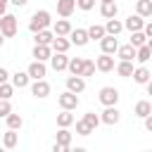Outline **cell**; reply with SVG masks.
<instances>
[{
	"mask_svg": "<svg viewBox=\"0 0 152 152\" xmlns=\"http://www.w3.org/2000/svg\"><path fill=\"white\" fill-rule=\"evenodd\" d=\"M50 12L48 10H38V12H33V17H31V21H28V31L31 33H38V31H43V28H48L50 26Z\"/></svg>",
	"mask_w": 152,
	"mask_h": 152,
	"instance_id": "1",
	"label": "cell"
},
{
	"mask_svg": "<svg viewBox=\"0 0 152 152\" xmlns=\"http://www.w3.org/2000/svg\"><path fill=\"white\" fill-rule=\"evenodd\" d=\"M0 33L5 36V38H12L14 33H17V17L14 14H2L0 17Z\"/></svg>",
	"mask_w": 152,
	"mask_h": 152,
	"instance_id": "2",
	"label": "cell"
},
{
	"mask_svg": "<svg viewBox=\"0 0 152 152\" xmlns=\"http://www.w3.org/2000/svg\"><path fill=\"white\" fill-rule=\"evenodd\" d=\"M97 100H100L104 107H109V104H116V102H119V90H116V88H112V86H104V88L100 90Z\"/></svg>",
	"mask_w": 152,
	"mask_h": 152,
	"instance_id": "3",
	"label": "cell"
},
{
	"mask_svg": "<svg viewBox=\"0 0 152 152\" xmlns=\"http://www.w3.org/2000/svg\"><path fill=\"white\" fill-rule=\"evenodd\" d=\"M119 119H121V112L116 109V104H109V107H104V112L100 114V121H102V124H107V126H114V124H119Z\"/></svg>",
	"mask_w": 152,
	"mask_h": 152,
	"instance_id": "4",
	"label": "cell"
},
{
	"mask_svg": "<svg viewBox=\"0 0 152 152\" xmlns=\"http://www.w3.org/2000/svg\"><path fill=\"white\" fill-rule=\"evenodd\" d=\"M57 102H59L62 109H76V107H78V95L71 93V90H64V93L57 97Z\"/></svg>",
	"mask_w": 152,
	"mask_h": 152,
	"instance_id": "5",
	"label": "cell"
},
{
	"mask_svg": "<svg viewBox=\"0 0 152 152\" xmlns=\"http://www.w3.org/2000/svg\"><path fill=\"white\" fill-rule=\"evenodd\" d=\"M69 40H71V45H78V48H83L90 38H88V28H71V33H69Z\"/></svg>",
	"mask_w": 152,
	"mask_h": 152,
	"instance_id": "6",
	"label": "cell"
},
{
	"mask_svg": "<svg viewBox=\"0 0 152 152\" xmlns=\"http://www.w3.org/2000/svg\"><path fill=\"white\" fill-rule=\"evenodd\" d=\"M66 90H71V93H83L86 90V81H83V76H78V74H71L69 78H66Z\"/></svg>",
	"mask_w": 152,
	"mask_h": 152,
	"instance_id": "7",
	"label": "cell"
},
{
	"mask_svg": "<svg viewBox=\"0 0 152 152\" xmlns=\"http://www.w3.org/2000/svg\"><path fill=\"white\" fill-rule=\"evenodd\" d=\"M31 93H33L36 97H40V100H43V97H48V95H50V83H48L45 78H36V81H33V86H31Z\"/></svg>",
	"mask_w": 152,
	"mask_h": 152,
	"instance_id": "8",
	"label": "cell"
},
{
	"mask_svg": "<svg viewBox=\"0 0 152 152\" xmlns=\"http://www.w3.org/2000/svg\"><path fill=\"white\" fill-rule=\"evenodd\" d=\"M142 26H145V17H140L138 12L131 14V17L124 21V28H128V31H142Z\"/></svg>",
	"mask_w": 152,
	"mask_h": 152,
	"instance_id": "9",
	"label": "cell"
},
{
	"mask_svg": "<svg viewBox=\"0 0 152 152\" xmlns=\"http://www.w3.org/2000/svg\"><path fill=\"white\" fill-rule=\"evenodd\" d=\"M50 64H52V69H55V71H64V69H66V64H69L66 52H55V55H50Z\"/></svg>",
	"mask_w": 152,
	"mask_h": 152,
	"instance_id": "10",
	"label": "cell"
},
{
	"mask_svg": "<svg viewBox=\"0 0 152 152\" xmlns=\"http://www.w3.org/2000/svg\"><path fill=\"white\" fill-rule=\"evenodd\" d=\"M95 69H100V71H104V74L112 71V69H114V57L107 55V52H102V55L95 59Z\"/></svg>",
	"mask_w": 152,
	"mask_h": 152,
	"instance_id": "11",
	"label": "cell"
},
{
	"mask_svg": "<svg viewBox=\"0 0 152 152\" xmlns=\"http://www.w3.org/2000/svg\"><path fill=\"white\" fill-rule=\"evenodd\" d=\"M26 71H28V76H31L33 81H36V78H43V76L48 74V69H45V62H40V59H36V62H31Z\"/></svg>",
	"mask_w": 152,
	"mask_h": 152,
	"instance_id": "12",
	"label": "cell"
},
{
	"mask_svg": "<svg viewBox=\"0 0 152 152\" xmlns=\"http://www.w3.org/2000/svg\"><path fill=\"white\" fill-rule=\"evenodd\" d=\"M74 10H76V0H57V14L59 17H71L74 14Z\"/></svg>",
	"mask_w": 152,
	"mask_h": 152,
	"instance_id": "13",
	"label": "cell"
},
{
	"mask_svg": "<svg viewBox=\"0 0 152 152\" xmlns=\"http://www.w3.org/2000/svg\"><path fill=\"white\" fill-rule=\"evenodd\" d=\"M100 45H102V52H107V55H114V52H116V48H119V40H116V36H109V33H104V38L100 40Z\"/></svg>",
	"mask_w": 152,
	"mask_h": 152,
	"instance_id": "14",
	"label": "cell"
},
{
	"mask_svg": "<svg viewBox=\"0 0 152 152\" xmlns=\"http://www.w3.org/2000/svg\"><path fill=\"white\" fill-rule=\"evenodd\" d=\"M131 76H133V81H135V83H140V86H145V83L152 78V74H150V69H147V66H138V69H133V74H131Z\"/></svg>",
	"mask_w": 152,
	"mask_h": 152,
	"instance_id": "15",
	"label": "cell"
},
{
	"mask_svg": "<svg viewBox=\"0 0 152 152\" xmlns=\"http://www.w3.org/2000/svg\"><path fill=\"white\" fill-rule=\"evenodd\" d=\"M69 45H71V40H66V36H55L52 43H50V48H52L55 52H66Z\"/></svg>",
	"mask_w": 152,
	"mask_h": 152,
	"instance_id": "16",
	"label": "cell"
},
{
	"mask_svg": "<svg viewBox=\"0 0 152 152\" xmlns=\"http://www.w3.org/2000/svg\"><path fill=\"white\" fill-rule=\"evenodd\" d=\"M116 12H119V7H116V2H114V0H109V2H102V5H100V14H102L104 19H112V17H116Z\"/></svg>",
	"mask_w": 152,
	"mask_h": 152,
	"instance_id": "17",
	"label": "cell"
},
{
	"mask_svg": "<svg viewBox=\"0 0 152 152\" xmlns=\"http://www.w3.org/2000/svg\"><path fill=\"white\" fill-rule=\"evenodd\" d=\"M74 121H76V119H74L71 109H62V114H57V126H59V128H69Z\"/></svg>",
	"mask_w": 152,
	"mask_h": 152,
	"instance_id": "18",
	"label": "cell"
},
{
	"mask_svg": "<svg viewBox=\"0 0 152 152\" xmlns=\"http://www.w3.org/2000/svg\"><path fill=\"white\" fill-rule=\"evenodd\" d=\"M52 33H55V36H69V33H71V24H69L66 19H59V21H55Z\"/></svg>",
	"mask_w": 152,
	"mask_h": 152,
	"instance_id": "19",
	"label": "cell"
},
{
	"mask_svg": "<svg viewBox=\"0 0 152 152\" xmlns=\"http://www.w3.org/2000/svg\"><path fill=\"white\" fill-rule=\"evenodd\" d=\"M104 31H107L109 36H119V33L124 31V24H121L119 19H114V17H112V19H107V24H104Z\"/></svg>",
	"mask_w": 152,
	"mask_h": 152,
	"instance_id": "20",
	"label": "cell"
},
{
	"mask_svg": "<svg viewBox=\"0 0 152 152\" xmlns=\"http://www.w3.org/2000/svg\"><path fill=\"white\" fill-rule=\"evenodd\" d=\"M50 55H52V48H50V45H38V43H36V48H33V57H36V59L45 62V59H50Z\"/></svg>",
	"mask_w": 152,
	"mask_h": 152,
	"instance_id": "21",
	"label": "cell"
},
{
	"mask_svg": "<svg viewBox=\"0 0 152 152\" xmlns=\"http://www.w3.org/2000/svg\"><path fill=\"white\" fill-rule=\"evenodd\" d=\"M116 74L124 76V78H128V76L133 74V59H121V62L116 64Z\"/></svg>",
	"mask_w": 152,
	"mask_h": 152,
	"instance_id": "22",
	"label": "cell"
},
{
	"mask_svg": "<svg viewBox=\"0 0 152 152\" xmlns=\"http://www.w3.org/2000/svg\"><path fill=\"white\" fill-rule=\"evenodd\" d=\"M28 81H31L28 71H17V74L12 76V86H14V88H26Z\"/></svg>",
	"mask_w": 152,
	"mask_h": 152,
	"instance_id": "23",
	"label": "cell"
},
{
	"mask_svg": "<svg viewBox=\"0 0 152 152\" xmlns=\"http://www.w3.org/2000/svg\"><path fill=\"white\" fill-rule=\"evenodd\" d=\"M17 142H19L17 131H14V128H7V133L2 135V145H5L7 150H12V147H17Z\"/></svg>",
	"mask_w": 152,
	"mask_h": 152,
	"instance_id": "24",
	"label": "cell"
},
{
	"mask_svg": "<svg viewBox=\"0 0 152 152\" xmlns=\"http://www.w3.org/2000/svg\"><path fill=\"white\" fill-rule=\"evenodd\" d=\"M116 55H119V59H135V48L128 43V45H119L116 48Z\"/></svg>",
	"mask_w": 152,
	"mask_h": 152,
	"instance_id": "25",
	"label": "cell"
},
{
	"mask_svg": "<svg viewBox=\"0 0 152 152\" xmlns=\"http://www.w3.org/2000/svg\"><path fill=\"white\" fill-rule=\"evenodd\" d=\"M135 12L140 17H152V0H138L135 2Z\"/></svg>",
	"mask_w": 152,
	"mask_h": 152,
	"instance_id": "26",
	"label": "cell"
},
{
	"mask_svg": "<svg viewBox=\"0 0 152 152\" xmlns=\"http://www.w3.org/2000/svg\"><path fill=\"white\" fill-rule=\"evenodd\" d=\"M36 36V43L38 45H50L52 43V38H55V33L52 31H48V28H43V31H38V33H33Z\"/></svg>",
	"mask_w": 152,
	"mask_h": 152,
	"instance_id": "27",
	"label": "cell"
},
{
	"mask_svg": "<svg viewBox=\"0 0 152 152\" xmlns=\"http://www.w3.org/2000/svg\"><path fill=\"white\" fill-rule=\"evenodd\" d=\"M147 114H152V104H150L147 100H140V102H135V116L145 119Z\"/></svg>",
	"mask_w": 152,
	"mask_h": 152,
	"instance_id": "28",
	"label": "cell"
},
{
	"mask_svg": "<svg viewBox=\"0 0 152 152\" xmlns=\"http://www.w3.org/2000/svg\"><path fill=\"white\" fill-rule=\"evenodd\" d=\"M104 33H107V31H104V26H100V24H93V26L88 28V38H90V40H102Z\"/></svg>",
	"mask_w": 152,
	"mask_h": 152,
	"instance_id": "29",
	"label": "cell"
},
{
	"mask_svg": "<svg viewBox=\"0 0 152 152\" xmlns=\"http://www.w3.org/2000/svg\"><path fill=\"white\" fill-rule=\"evenodd\" d=\"M5 121H7V128H14V131H19V128L24 126V119H21L19 114H12V112L5 116Z\"/></svg>",
	"mask_w": 152,
	"mask_h": 152,
	"instance_id": "30",
	"label": "cell"
},
{
	"mask_svg": "<svg viewBox=\"0 0 152 152\" xmlns=\"http://www.w3.org/2000/svg\"><path fill=\"white\" fill-rule=\"evenodd\" d=\"M145 43H147L145 31H131V45H133V48H140V45H145Z\"/></svg>",
	"mask_w": 152,
	"mask_h": 152,
	"instance_id": "31",
	"label": "cell"
},
{
	"mask_svg": "<svg viewBox=\"0 0 152 152\" xmlns=\"http://www.w3.org/2000/svg\"><path fill=\"white\" fill-rule=\"evenodd\" d=\"M150 57H152V52H150L147 43H145V45H140V48H135V59H138L140 64H145V62H147Z\"/></svg>",
	"mask_w": 152,
	"mask_h": 152,
	"instance_id": "32",
	"label": "cell"
},
{
	"mask_svg": "<svg viewBox=\"0 0 152 152\" xmlns=\"http://www.w3.org/2000/svg\"><path fill=\"white\" fill-rule=\"evenodd\" d=\"M66 69H69L71 74H78V76H81V69H83V57H71V59H69V64H66Z\"/></svg>",
	"mask_w": 152,
	"mask_h": 152,
	"instance_id": "33",
	"label": "cell"
},
{
	"mask_svg": "<svg viewBox=\"0 0 152 152\" xmlns=\"http://www.w3.org/2000/svg\"><path fill=\"white\" fill-rule=\"evenodd\" d=\"M57 142L69 150V145H71V133H69L66 128H59V131H57Z\"/></svg>",
	"mask_w": 152,
	"mask_h": 152,
	"instance_id": "34",
	"label": "cell"
},
{
	"mask_svg": "<svg viewBox=\"0 0 152 152\" xmlns=\"http://www.w3.org/2000/svg\"><path fill=\"white\" fill-rule=\"evenodd\" d=\"M83 121H86V124H88V126H90L93 131H95V128L100 126V116H97L95 112H86V114H83Z\"/></svg>",
	"mask_w": 152,
	"mask_h": 152,
	"instance_id": "35",
	"label": "cell"
},
{
	"mask_svg": "<svg viewBox=\"0 0 152 152\" xmlns=\"http://www.w3.org/2000/svg\"><path fill=\"white\" fill-rule=\"evenodd\" d=\"M93 74H95V62H93V59H83L81 76H93Z\"/></svg>",
	"mask_w": 152,
	"mask_h": 152,
	"instance_id": "36",
	"label": "cell"
},
{
	"mask_svg": "<svg viewBox=\"0 0 152 152\" xmlns=\"http://www.w3.org/2000/svg\"><path fill=\"white\" fill-rule=\"evenodd\" d=\"M12 93H14V86H10L7 81H5V83H0V97H2V100H10V97H12Z\"/></svg>",
	"mask_w": 152,
	"mask_h": 152,
	"instance_id": "37",
	"label": "cell"
},
{
	"mask_svg": "<svg viewBox=\"0 0 152 152\" xmlns=\"http://www.w3.org/2000/svg\"><path fill=\"white\" fill-rule=\"evenodd\" d=\"M76 133H78V135H90V133H93V128L81 119V121H76Z\"/></svg>",
	"mask_w": 152,
	"mask_h": 152,
	"instance_id": "38",
	"label": "cell"
},
{
	"mask_svg": "<svg viewBox=\"0 0 152 152\" xmlns=\"http://www.w3.org/2000/svg\"><path fill=\"white\" fill-rule=\"evenodd\" d=\"M10 112H12V104H10V100H2V97H0V119H5Z\"/></svg>",
	"mask_w": 152,
	"mask_h": 152,
	"instance_id": "39",
	"label": "cell"
},
{
	"mask_svg": "<svg viewBox=\"0 0 152 152\" xmlns=\"http://www.w3.org/2000/svg\"><path fill=\"white\" fill-rule=\"evenodd\" d=\"M76 7H81L83 12H88V10L95 7V0H76Z\"/></svg>",
	"mask_w": 152,
	"mask_h": 152,
	"instance_id": "40",
	"label": "cell"
},
{
	"mask_svg": "<svg viewBox=\"0 0 152 152\" xmlns=\"http://www.w3.org/2000/svg\"><path fill=\"white\" fill-rule=\"evenodd\" d=\"M142 31H145V36H147V38H152V21H147V24L142 26Z\"/></svg>",
	"mask_w": 152,
	"mask_h": 152,
	"instance_id": "41",
	"label": "cell"
},
{
	"mask_svg": "<svg viewBox=\"0 0 152 152\" xmlns=\"http://www.w3.org/2000/svg\"><path fill=\"white\" fill-rule=\"evenodd\" d=\"M7 78H10V74H7V69H2V66H0V83H5Z\"/></svg>",
	"mask_w": 152,
	"mask_h": 152,
	"instance_id": "42",
	"label": "cell"
},
{
	"mask_svg": "<svg viewBox=\"0 0 152 152\" xmlns=\"http://www.w3.org/2000/svg\"><path fill=\"white\" fill-rule=\"evenodd\" d=\"M145 128L152 133V114H147V116H145Z\"/></svg>",
	"mask_w": 152,
	"mask_h": 152,
	"instance_id": "43",
	"label": "cell"
},
{
	"mask_svg": "<svg viewBox=\"0 0 152 152\" xmlns=\"http://www.w3.org/2000/svg\"><path fill=\"white\" fill-rule=\"evenodd\" d=\"M7 2H10V0H0V17L7 12Z\"/></svg>",
	"mask_w": 152,
	"mask_h": 152,
	"instance_id": "44",
	"label": "cell"
},
{
	"mask_svg": "<svg viewBox=\"0 0 152 152\" xmlns=\"http://www.w3.org/2000/svg\"><path fill=\"white\" fill-rule=\"evenodd\" d=\"M10 2H12V5H17V7H24L28 0H10Z\"/></svg>",
	"mask_w": 152,
	"mask_h": 152,
	"instance_id": "45",
	"label": "cell"
},
{
	"mask_svg": "<svg viewBox=\"0 0 152 152\" xmlns=\"http://www.w3.org/2000/svg\"><path fill=\"white\" fill-rule=\"evenodd\" d=\"M145 86H147V95H152V78H150V81H147Z\"/></svg>",
	"mask_w": 152,
	"mask_h": 152,
	"instance_id": "46",
	"label": "cell"
},
{
	"mask_svg": "<svg viewBox=\"0 0 152 152\" xmlns=\"http://www.w3.org/2000/svg\"><path fill=\"white\" fill-rule=\"evenodd\" d=\"M147 48H150V52H152V38H147Z\"/></svg>",
	"mask_w": 152,
	"mask_h": 152,
	"instance_id": "47",
	"label": "cell"
},
{
	"mask_svg": "<svg viewBox=\"0 0 152 152\" xmlns=\"http://www.w3.org/2000/svg\"><path fill=\"white\" fill-rule=\"evenodd\" d=\"M2 43H5V36H2V33H0V48H2Z\"/></svg>",
	"mask_w": 152,
	"mask_h": 152,
	"instance_id": "48",
	"label": "cell"
},
{
	"mask_svg": "<svg viewBox=\"0 0 152 152\" xmlns=\"http://www.w3.org/2000/svg\"><path fill=\"white\" fill-rule=\"evenodd\" d=\"M102 2H109V0H102Z\"/></svg>",
	"mask_w": 152,
	"mask_h": 152,
	"instance_id": "49",
	"label": "cell"
}]
</instances>
